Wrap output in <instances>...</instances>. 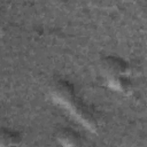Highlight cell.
I'll return each mask as SVG.
<instances>
[{"mask_svg": "<svg viewBox=\"0 0 147 147\" xmlns=\"http://www.w3.org/2000/svg\"><path fill=\"white\" fill-rule=\"evenodd\" d=\"M57 139L61 141V144L63 145H68V146H71V145H78L79 144V138L77 136L76 132L69 130V129H64L62 131H60L57 133Z\"/></svg>", "mask_w": 147, "mask_h": 147, "instance_id": "7a4b0ae2", "label": "cell"}, {"mask_svg": "<svg viewBox=\"0 0 147 147\" xmlns=\"http://www.w3.org/2000/svg\"><path fill=\"white\" fill-rule=\"evenodd\" d=\"M102 70L103 72L107 75V76H110V77H115L117 78L118 75L123 74L125 71V64L118 60V59H115V57H107L102 64Z\"/></svg>", "mask_w": 147, "mask_h": 147, "instance_id": "6da1fadb", "label": "cell"}]
</instances>
